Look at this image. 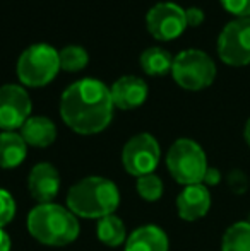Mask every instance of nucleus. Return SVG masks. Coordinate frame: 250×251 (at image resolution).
Here are the masks:
<instances>
[{"instance_id":"obj_1","label":"nucleus","mask_w":250,"mask_h":251,"mask_svg":"<svg viewBox=\"0 0 250 251\" xmlns=\"http://www.w3.org/2000/svg\"><path fill=\"white\" fill-rule=\"evenodd\" d=\"M113 108L110 89L98 79L77 80L60 100L62 120L81 135L103 132L113 118Z\"/></svg>"},{"instance_id":"obj_2","label":"nucleus","mask_w":250,"mask_h":251,"mask_svg":"<svg viewBox=\"0 0 250 251\" xmlns=\"http://www.w3.org/2000/svg\"><path fill=\"white\" fill-rule=\"evenodd\" d=\"M120 193L111 179L89 176L77 181L67 193V207L76 217L103 219L118 208Z\"/></svg>"},{"instance_id":"obj_3","label":"nucleus","mask_w":250,"mask_h":251,"mask_svg":"<svg viewBox=\"0 0 250 251\" xmlns=\"http://www.w3.org/2000/svg\"><path fill=\"white\" fill-rule=\"evenodd\" d=\"M28 231L36 241L48 246H65L79 236V221L57 203H40L28 215Z\"/></svg>"},{"instance_id":"obj_4","label":"nucleus","mask_w":250,"mask_h":251,"mask_svg":"<svg viewBox=\"0 0 250 251\" xmlns=\"http://www.w3.org/2000/svg\"><path fill=\"white\" fill-rule=\"evenodd\" d=\"M167 166L175 181L185 186L202 183L209 169L206 152L190 139H178L171 144L167 154Z\"/></svg>"},{"instance_id":"obj_5","label":"nucleus","mask_w":250,"mask_h":251,"mask_svg":"<svg viewBox=\"0 0 250 251\" xmlns=\"http://www.w3.org/2000/svg\"><path fill=\"white\" fill-rule=\"evenodd\" d=\"M60 70L58 51L50 45H33L17 60V77L28 87H41L55 79Z\"/></svg>"},{"instance_id":"obj_6","label":"nucleus","mask_w":250,"mask_h":251,"mask_svg":"<svg viewBox=\"0 0 250 251\" xmlns=\"http://www.w3.org/2000/svg\"><path fill=\"white\" fill-rule=\"evenodd\" d=\"M171 75L184 89L200 91L214 82L216 65L207 53L200 50H184L173 58Z\"/></svg>"},{"instance_id":"obj_7","label":"nucleus","mask_w":250,"mask_h":251,"mask_svg":"<svg viewBox=\"0 0 250 251\" xmlns=\"http://www.w3.org/2000/svg\"><path fill=\"white\" fill-rule=\"evenodd\" d=\"M218 55L226 65L245 67L250 63V17L228 23L218 38Z\"/></svg>"},{"instance_id":"obj_8","label":"nucleus","mask_w":250,"mask_h":251,"mask_svg":"<svg viewBox=\"0 0 250 251\" xmlns=\"http://www.w3.org/2000/svg\"><path fill=\"white\" fill-rule=\"evenodd\" d=\"M161 159L160 144L149 133H139L125 144L122 151V164L132 176L153 175Z\"/></svg>"},{"instance_id":"obj_9","label":"nucleus","mask_w":250,"mask_h":251,"mask_svg":"<svg viewBox=\"0 0 250 251\" xmlns=\"http://www.w3.org/2000/svg\"><path fill=\"white\" fill-rule=\"evenodd\" d=\"M147 31L160 41H170L178 38L187 27L185 9L173 2L156 3L146 16Z\"/></svg>"},{"instance_id":"obj_10","label":"nucleus","mask_w":250,"mask_h":251,"mask_svg":"<svg viewBox=\"0 0 250 251\" xmlns=\"http://www.w3.org/2000/svg\"><path fill=\"white\" fill-rule=\"evenodd\" d=\"M31 113V100L21 86L7 84L0 87V128L14 132L26 123Z\"/></svg>"},{"instance_id":"obj_11","label":"nucleus","mask_w":250,"mask_h":251,"mask_svg":"<svg viewBox=\"0 0 250 251\" xmlns=\"http://www.w3.org/2000/svg\"><path fill=\"white\" fill-rule=\"evenodd\" d=\"M29 193L40 203H52L60 190V175L50 162H40L31 169L28 176Z\"/></svg>"},{"instance_id":"obj_12","label":"nucleus","mask_w":250,"mask_h":251,"mask_svg":"<svg viewBox=\"0 0 250 251\" xmlns=\"http://www.w3.org/2000/svg\"><path fill=\"white\" fill-rule=\"evenodd\" d=\"M110 93L115 108L136 109L147 100L149 87H147L146 80H142L140 77L124 75L115 80V84L110 87Z\"/></svg>"},{"instance_id":"obj_13","label":"nucleus","mask_w":250,"mask_h":251,"mask_svg":"<svg viewBox=\"0 0 250 251\" xmlns=\"http://www.w3.org/2000/svg\"><path fill=\"white\" fill-rule=\"evenodd\" d=\"M211 208V195L204 183L190 185L182 190L177 199V212L180 219L189 222L199 221L209 212Z\"/></svg>"},{"instance_id":"obj_14","label":"nucleus","mask_w":250,"mask_h":251,"mask_svg":"<svg viewBox=\"0 0 250 251\" xmlns=\"http://www.w3.org/2000/svg\"><path fill=\"white\" fill-rule=\"evenodd\" d=\"M167 232L158 226H142L136 229L125 241V251H168Z\"/></svg>"},{"instance_id":"obj_15","label":"nucleus","mask_w":250,"mask_h":251,"mask_svg":"<svg viewBox=\"0 0 250 251\" xmlns=\"http://www.w3.org/2000/svg\"><path fill=\"white\" fill-rule=\"evenodd\" d=\"M21 137L28 146L48 147L57 139V126L47 116H29L21 126Z\"/></svg>"},{"instance_id":"obj_16","label":"nucleus","mask_w":250,"mask_h":251,"mask_svg":"<svg viewBox=\"0 0 250 251\" xmlns=\"http://www.w3.org/2000/svg\"><path fill=\"white\" fill-rule=\"evenodd\" d=\"M28 144L16 132H2L0 133V168L14 169L26 159Z\"/></svg>"},{"instance_id":"obj_17","label":"nucleus","mask_w":250,"mask_h":251,"mask_svg":"<svg viewBox=\"0 0 250 251\" xmlns=\"http://www.w3.org/2000/svg\"><path fill=\"white\" fill-rule=\"evenodd\" d=\"M96 234L103 245L117 248L122 243L127 241V232L125 226L122 222V219H118L115 214L107 215V217L100 219L96 226Z\"/></svg>"},{"instance_id":"obj_18","label":"nucleus","mask_w":250,"mask_h":251,"mask_svg":"<svg viewBox=\"0 0 250 251\" xmlns=\"http://www.w3.org/2000/svg\"><path fill=\"white\" fill-rule=\"evenodd\" d=\"M173 58L163 48H147L140 55V67L147 75H163L167 72H171Z\"/></svg>"},{"instance_id":"obj_19","label":"nucleus","mask_w":250,"mask_h":251,"mask_svg":"<svg viewBox=\"0 0 250 251\" xmlns=\"http://www.w3.org/2000/svg\"><path fill=\"white\" fill-rule=\"evenodd\" d=\"M221 251H250V222L231 224L221 239Z\"/></svg>"},{"instance_id":"obj_20","label":"nucleus","mask_w":250,"mask_h":251,"mask_svg":"<svg viewBox=\"0 0 250 251\" xmlns=\"http://www.w3.org/2000/svg\"><path fill=\"white\" fill-rule=\"evenodd\" d=\"M58 60H60V69L65 72H79L89 62V56H87L86 50L83 47H76V45H70L65 47L62 51H58Z\"/></svg>"},{"instance_id":"obj_21","label":"nucleus","mask_w":250,"mask_h":251,"mask_svg":"<svg viewBox=\"0 0 250 251\" xmlns=\"http://www.w3.org/2000/svg\"><path fill=\"white\" fill-rule=\"evenodd\" d=\"M136 188L140 199L146 201H156L163 195V181H161L160 176H156L154 173L153 175L140 176L136 183Z\"/></svg>"},{"instance_id":"obj_22","label":"nucleus","mask_w":250,"mask_h":251,"mask_svg":"<svg viewBox=\"0 0 250 251\" xmlns=\"http://www.w3.org/2000/svg\"><path fill=\"white\" fill-rule=\"evenodd\" d=\"M16 215V201L7 190L0 188V229L7 226Z\"/></svg>"},{"instance_id":"obj_23","label":"nucleus","mask_w":250,"mask_h":251,"mask_svg":"<svg viewBox=\"0 0 250 251\" xmlns=\"http://www.w3.org/2000/svg\"><path fill=\"white\" fill-rule=\"evenodd\" d=\"M224 10L237 16V19L250 17V0H220Z\"/></svg>"},{"instance_id":"obj_24","label":"nucleus","mask_w":250,"mask_h":251,"mask_svg":"<svg viewBox=\"0 0 250 251\" xmlns=\"http://www.w3.org/2000/svg\"><path fill=\"white\" fill-rule=\"evenodd\" d=\"M185 19H187V26L197 27L204 23V12L199 7H189L185 9Z\"/></svg>"},{"instance_id":"obj_25","label":"nucleus","mask_w":250,"mask_h":251,"mask_svg":"<svg viewBox=\"0 0 250 251\" xmlns=\"http://www.w3.org/2000/svg\"><path fill=\"white\" fill-rule=\"evenodd\" d=\"M220 179H221L220 171H218V169H214V168H209V169H207V173H206V176H204L202 183H206V185H218V183H220Z\"/></svg>"},{"instance_id":"obj_26","label":"nucleus","mask_w":250,"mask_h":251,"mask_svg":"<svg viewBox=\"0 0 250 251\" xmlns=\"http://www.w3.org/2000/svg\"><path fill=\"white\" fill-rule=\"evenodd\" d=\"M0 251H10V238L3 229H0Z\"/></svg>"},{"instance_id":"obj_27","label":"nucleus","mask_w":250,"mask_h":251,"mask_svg":"<svg viewBox=\"0 0 250 251\" xmlns=\"http://www.w3.org/2000/svg\"><path fill=\"white\" fill-rule=\"evenodd\" d=\"M244 137H245V142H247V146L250 147V118L247 120V123H245Z\"/></svg>"},{"instance_id":"obj_28","label":"nucleus","mask_w":250,"mask_h":251,"mask_svg":"<svg viewBox=\"0 0 250 251\" xmlns=\"http://www.w3.org/2000/svg\"><path fill=\"white\" fill-rule=\"evenodd\" d=\"M249 222H250V217H249Z\"/></svg>"}]
</instances>
